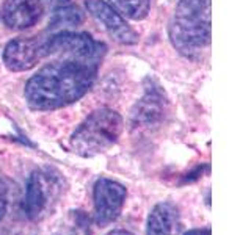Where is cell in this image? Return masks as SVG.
I'll list each match as a JSON object with an SVG mask.
<instances>
[{"mask_svg":"<svg viewBox=\"0 0 251 235\" xmlns=\"http://www.w3.org/2000/svg\"><path fill=\"white\" fill-rule=\"evenodd\" d=\"M39 2L43 3V6H50V8H60V6H65L69 3V0H39Z\"/></svg>","mask_w":251,"mask_h":235,"instance_id":"e0dca14e","label":"cell"},{"mask_svg":"<svg viewBox=\"0 0 251 235\" xmlns=\"http://www.w3.org/2000/svg\"><path fill=\"white\" fill-rule=\"evenodd\" d=\"M3 235H39L38 231L31 226H18L14 229L5 232Z\"/></svg>","mask_w":251,"mask_h":235,"instance_id":"2e32d148","label":"cell"},{"mask_svg":"<svg viewBox=\"0 0 251 235\" xmlns=\"http://www.w3.org/2000/svg\"><path fill=\"white\" fill-rule=\"evenodd\" d=\"M83 22V13L78 6L65 5L55 8V11L50 16L49 28L50 30H63L69 27H77Z\"/></svg>","mask_w":251,"mask_h":235,"instance_id":"7c38bea8","label":"cell"},{"mask_svg":"<svg viewBox=\"0 0 251 235\" xmlns=\"http://www.w3.org/2000/svg\"><path fill=\"white\" fill-rule=\"evenodd\" d=\"M107 235H133V234L129 232V231H124V229H118V231H112V232L107 234Z\"/></svg>","mask_w":251,"mask_h":235,"instance_id":"d6986e66","label":"cell"},{"mask_svg":"<svg viewBox=\"0 0 251 235\" xmlns=\"http://www.w3.org/2000/svg\"><path fill=\"white\" fill-rule=\"evenodd\" d=\"M41 49L44 58L57 57V60H73L99 68L107 52V46L96 41L88 33H74V31L63 30L53 36L43 39Z\"/></svg>","mask_w":251,"mask_h":235,"instance_id":"5b68a950","label":"cell"},{"mask_svg":"<svg viewBox=\"0 0 251 235\" xmlns=\"http://www.w3.org/2000/svg\"><path fill=\"white\" fill-rule=\"evenodd\" d=\"M98 68L73 60H55L28 78L24 96L30 108L50 112L74 104L91 90Z\"/></svg>","mask_w":251,"mask_h":235,"instance_id":"6da1fadb","label":"cell"},{"mask_svg":"<svg viewBox=\"0 0 251 235\" xmlns=\"http://www.w3.org/2000/svg\"><path fill=\"white\" fill-rule=\"evenodd\" d=\"M43 39L18 38L10 41L3 49V63L13 72H24L35 68L44 58L41 49Z\"/></svg>","mask_w":251,"mask_h":235,"instance_id":"9c48e42d","label":"cell"},{"mask_svg":"<svg viewBox=\"0 0 251 235\" xmlns=\"http://www.w3.org/2000/svg\"><path fill=\"white\" fill-rule=\"evenodd\" d=\"M44 6L39 0H5L2 6V21L13 30H25L33 27L41 19Z\"/></svg>","mask_w":251,"mask_h":235,"instance_id":"30bf717a","label":"cell"},{"mask_svg":"<svg viewBox=\"0 0 251 235\" xmlns=\"http://www.w3.org/2000/svg\"><path fill=\"white\" fill-rule=\"evenodd\" d=\"M85 6L93 18L104 25L108 35L116 43L126 46L138 43V33L126 22V18H123L108 2H105V0H85Z\"/></svg>","mask_w":251,"mask_h":235,"instance_id":"ba28073f","label":"cell"},{"mask_svg":"<svg viewBox=\"0 0 251 235\" xmlns=\"http://www.w3.org/2000/svg\"><path fill=\"white\" fill-rule=\"evenodd\" d=\"M127 190L120 182L112 179L100 177L93 188L94 201V219L99 226H107L120 216Z\"/></svg>","mask_w":251,"mask_h":235,"instance_id":"8992f818","label":"cell"},{"mask_svg":"<svg viewBox=\"0 0 251 235\" xmlns=\"http://www.w3.org/2000/svg\"><path fill=\"white\" fill-rule=\"evenodd\" d=\"M167 99L157 88H151L145 93L130 113V125L133 132L148 133L155 130L167 116Z\"/></svg>","mask_w":251,"mask_h":235,"instance_id":"52a82bcc","label":"cell"},{"mask_svg":"<svg viewBox=\"0 0 251 235\" xmlns=\"http://www.w3.org/2000/svg\"><path fill=\"white\" fill-rule=\"evenodd\" d=\"M90 216L82 210L69 212L55 235H90Z\"/></svg>","mask_w":251,"mask_h":235,"instance_id":"4fadbf2b","label":"cell"},{"mask_svg":"<svg viewBox=\"0 0 251 235\" xmlns=\"http://www.w3.org/2000/svg\"><path fill=\"white\" fill-rule=\"evenodd\" d=\"M184 235H212V232L209 227H206V229H192V231L185 232Z\"/></svg>","mask_w":251,"mask_h":235,"instance_id":"ac0fdd59","label":"cell"},{"mask_svg":"<svg viewBox=\"0 0 251 235\" xmlns=\"http://www.w3.org/2000/svg\"><path fill=\"white\" fill-rule=\"evenodd\" d=\"M146 235H180L179 210L171 202L154 206L148 216Z\"/></svg>","mask_w":251,"mask_h":235,"instance_id":"8fae6325","label":"cell"},{"mask_svg":"<svg viewBox=\"0 0 251 235\" xmlns=\"http://www.w3.org/2000/svg\"><path fill=\"white\" fill-rule=\"evenodd\" d=\"M123 118L112 108H99L93 112L73 132L71 149L82 157H94L107 152L123 133Z\"/></svg>","mask_w":251,"mask_h":235,"instance_id":"3957f363","label":"cell"},{"mask_svg":"<svg viewBox=\"0 0 251 235\" xmlns=\"http://www.w3.org/2000/svg\"><path fill=\"white\" fill-rule=\"evenodd\" d=\"M123 18L132 21L145 19L151 10V0H108Z\"/></svg>","mask_w":251,"mask_h":235,"instance_id":"5bb4252c","label":"cell"},{"mask_svg":"<svg viewBox=\"0 0 251 235\" xmlns=\"http://www.w3.org/2000/svg\"><path fill=\"white\" fill-rule=\"evenodd\" d=\"M11 198V182L6 177L0 176V223L5 218Z\"/></svg>","mask_w":251,"mask_h":235,"instance_id":"9a60e30c","label":"cell"},{"mask_svg":"<svg viewBox=\"0 0 251 235\" xmlns=\"http://www.w3.org/2000/svg\"><path fill=\"white\" fill-rule=\"evenodd\" d=\"M173 47L187 58L200 57L210 44V0H177L168 25Z\"/></svg>","mask_w":251,"mask_h":235,"instance_id":"7a4b0ae2","label":"cell"},{"mask_svg":"<svg viewBox=\"0 0 251 235\" xmlns=\"http://www.w3.org/2000/svg\"><path fill=\"white\" fill-rule=\"evenodd\" d=\"M65 177L53 168L36 169L30 174L22 209L27 219L39 221L50 215L65 193Z\"/></svg>","mask_w":251,"mask_h":235,"instance_id":"277c9868","label":"cell"}]
</instances>
